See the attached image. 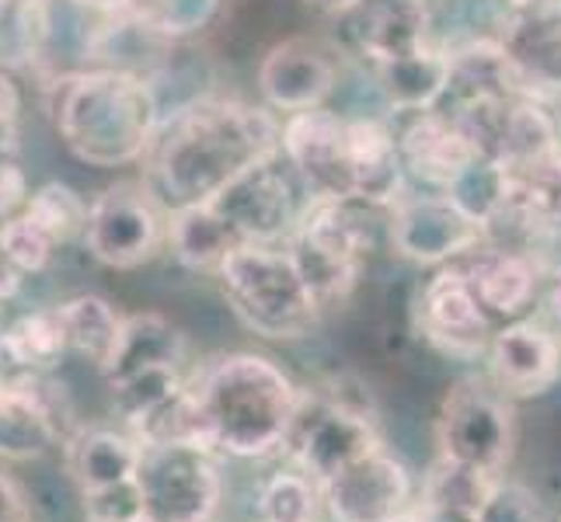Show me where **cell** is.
<instances>
[{
	"label": "cell",
	"mask_w": 561,
	"mask_h": 522,
	"mask_svg": "<svg viewBox=\"0 0 561 522\" xmlns=\"http://www.w3.org/2000/svg\"><path fill=\"white\" fill-rule=\"evenodd\" d=\"M383 102L394 112H430L439 108L450 88V56L433 46L394 56L374 67Z\"/></svg>",
	"instance_id": "24"
},
{
	"label": "cell",
	"mask_w": 561,
	"mask_h": 522,
	"mask_svg": "<svg viewBox=\"0 0 561 522\" xmlns=\"http://www.w3.org/2000/svg\"><path fill=\"white\" fill-rule=\"evenodd\" d=\"M513 8H527V4H537V0H510Z\"/></svg>",
	"instance_id": "42"
},
{
	"label": "cell",
	"mask_w": 561,
	"mask_h": 522,
	"mask_svg": "<svg viewBox=\"0 0 561 522\" xmlns=\"http://www.w3.org/2000/svg\"><path fill=\"white\" fill-rule=\"evenodd\" d=\"M513 84L530 98H561V8L551 0L516 8L499 32Z\"/></svg>",
	"instance_id": "16"
},
{
	"label": "cell",
	"mask_w": 561,
	"mask_h": 522,
	"mask_svg": "<svg viewBox=\"0 0 561 522\" xmlns=\"http://www.w3.org/2000/svg\"><path fill=\"white\" fill-rule=\"evenodd\" d=\"M140 456H144V442L126 425L123 429H112V425H81L64 442V467L81 495L137 480Z\"/></svg>",
	"instance_id": "20"
},
{
	"label": "cell",
	"mask_w": 561,
	"mask_h": 522,
	"mask_svg": "<svg viewBox=\"0 0 561 522\" xmlns=\"http://www.w3.org/2000/svg\"><path fill=\"white\" fill-rule=\"evenodd\" d=\"M422 522H478V515H468V512H447V509H422L415 506Z\"/></svg>",
	"instance_id": "38"
},
{
	"label": "cell",
	"mask_w": 561,
	"mask_h": 522,
	"mask_svg": "<svg viewBox=\"0 0 561 522\" xmlns=\"http://www.w3.org/2000/svg\"><path fill=\"white\" fill-rule=\"evenodd\" d=\"M81 509L88 522H133L144 515V495L137 480H126V485L81 495Z\"/></svg>",
	"instance_id": "35"
},
{
	"label": "cell",
	"mask_w": 561,
	"mask_h": 522,
	"mask_svg": "<svg viewBox=\"0 0 561 522\" xmlns=\"http://www.w3.org/2000/svg\"><path fill=\"white\" fill-rule=\"evenodd\" d=\"M67 418V401L49 373L0 380V460L32 463L49 456L73 432Z\"/></svg>",
	"instance_id": "13"
},
{
	"label": "cell",
	"mask_w": 561,
	"mask_h": 522,
	"mask_svg": "<svg viewBox=\"0 0 561 522\" xmlns=\"http://www.w3.org/2000/svg\"><path fill=\"white\" fill-rule=\"evenodd\" d=\"M220 453L196 442H144L137 485L153 522H213L224 506Z\"/></svg>",
	"instance_id": "8"
},
{
	"label": "cell",
	"mask_w": 561,
	"mask_h": 522,
	"mask_svg": "<svg viewBox=\"0 0 561 522\" xmlns=\"http://www.w3.org/2000/svg\"><path fill=\"white\" fill-rule=\"evenodd\" d=\"M18 279H22V276H18L14 268H8L4 262H0V311H4V306H8V300L14 297V289H18Z\"/></svg>",
	"instance_id": "39"
},
{
	"label": "cell",
	"mask_w": 561,
	"mask_h": 522,
	"mask_svg": "<svg viewBox=\"0 0 561 522\" xmlns=\"http://www.w3.org/2000/svg\"><path fill=\"white\" fill-rule=\"evenodd\" d=\"M398 147H401L404 171H409L412 178L433 185L436 192L447 188L457 174L478 158L471 140L463 137V129L457 126V119L443 108L415 112L412 123L404 126V132L398 137Z\"/></svg>",
	"instance_id": "21"
},
{
	"label": "cell",
	"mask_w": 561,
	"mask_h": 522,
	"mask_svg": "<svg viewBox=\"0 0 561 522\" xmlns=\"http://www.w3.org/2000/svg\"><path fill=\"white\" fill-rule=\"evenodd\" d=\"M283 147V123L273 112L234 98H199L161 123L147 153V185L168 212L217 196L255 161Z\"/></svg>",
	"instance_id": "1"
},
{
	"label": "cell",
	"mask_w": 561,
	"mask_h": 522,
	"mask_svg": "<svg viewBox=\"0 0 561 522\" xmlns=\"http://www.w3.org/2000/svg\"><path fill=\"white\" fill-rule=\"evenodd\" d=\"M304 192L307 188L300 174L279 147L199 206L224 244L238 251L244 244H283L294 237L304 209L311 202L304 199Z\"/></svg>",
	"instance_id": "5"
},
{
	"label": "cell",
	"mask_w": 561,
	"mask_h": 522,
	"mask_svg": "<svg viewBox=\"0 0 561 522\" xmlns=\"http://www.w3.org/2000/svg\"><path fill=\"white\" fill-rule=\"evenodd\" d=\"M88 206L70 185L64 182H46L38 185L28 202H25V217H32L46 234L56 241V247H64L77 237H84V227H88Z\"/></svg>",
	"instance_id": "31"
},
{
	"label": "cell",
	"mask_w": 561,
	"mask_h": 522,
	"mask_svg": "<svg viewBox=\"0 0 561 522\" xmlns=\"http://www.w3.org/2000/svg\"><path fill=\"white\" fill-rule=\"evenodd\" d=\"M443 196H447L460 212H468L474 223L489 230L492 223L506 217L510 167L499 161H489V158H474L447 188H443Z\"/></svg>",
	"instance_id": "29"
},
{
	"label": "cell",
	"mask_w": 561,
	"mask_h": 522,
	"mask_svg": "<svg viewBox=\"0 0 561 522\" xmlns=\"http://www.w3.org/2000/svg\"><path fill=\"white\" fill-rule=\"evenodd\" d=\"M161 102L147 77L102 67L60 84L56 132L77 161L91 167H126L144 161L161 132Z\"/></svg>",
	"instance_id": "3"
},
{
	"label": "cell",
	"mask_w": 561,
	"mask_h": 522,
	"mask_svg": "<svg viewBox=\"0 0 561 522\" xmlns=\"http://www.w3.org/2000/svg\"><path fill=\"white\" fill-rule=\"evenodd\" d=\"M171 212L144 182H115L91 199L84 247L88 255L105 268H140L153 262L168 247Z\"/></svg>",
	"instance_id": "7"
},
{
	"label": "cell",
	"mask_w": 561,
	"mask_h": 522,
	"mask_svg": "<svg viewBox=\"0 0 561 522\" xmlns=\"http://www.w3.org/2000/svg\"><path fill=\"white\" fill-rule=\"evenodd\" d=\"M485 356L492 383L506 397H540L561 376V338L537 317L495 327Z\"/></svg>",
	"instance_id": "17"
},
{
	"label": "cell",
	"mask_w": 561,
	"mask_h": 522,
	"mask_svg": "<svg viewBox=\"0 0 561 522\" xmlns=\"http://www.w3.org/2000/svg\"><path fill=\"white\" fill-rule=\"evenodd\" d=\"M53 311H56V321H60L67 356H81L102 373V366L112 359L115 345H119L126 317L115 311L105 297H94V293L70 297L64 303H56Z\"/></svg>",
	"instance_id": "27"
},
{
	"label": "cell",
	"mask_w": 561,
	"mask_h": 522,
	"mask_svg": "<svg viewBox=\"0 0 561 522\" xmlns=\"http://www.w3.org/2000/svg\"><path fill=\"white\" fill-rule=\"evenodd\" d=\"M439 456L502 474L516 446V411L510 397L485 380H457L436 418Z\"/></svg>",
	"instance_id": "10"
},
{
	"label": "cell",
	"mask_w": 561,
	"mask_h": 522,
	"mask_svg": "<svg viewBox=\"0 0 561 522\" xmlns=\"http://www.w3.org/2000/svg\"><path fill=\"white\" fill-rule=\"evenodd\" d=\"M321 501L332 522H391L415 509V480L394 453L380 446L321 485Z\"/></svg>",
	"instance_id": "14"
},
{
	"label": "cell",
	"mask_w": 561,
	"mask_h": 522,
	"mask_svg": "<svg viewBox=\"0 0 561 522\" xmlns=\"http://www.w3.org/2000/svg\"><path fill=\"white\" fill-rule=\"evenodd\" d=\"M307 4L318 11H328V14H350L363 4V0H307Z\"/></svg>",
	"instance_id": "40"
},
{
	"label": "cell",
	"mask_w": 561,
	"mask_h": 522,
	"mask_svg": "<svg viewBox=\"0 0 561 522\" xmlns=\"http://www.w3.org/2000/svg\"><path fill=\"white\" fill-rule=\"evenodd\" d=\"M0 522H35V509L25 485L4 467H0Z\"/></svg>",
	"instance_id": "36"
},
{
	"label": "cell",
	"mask_w": 561,
	"mask_h": 522,
	"mask_svg": "<svg viewBox=\"0 0 561 522\" xmlns=\"http://www.w3.org/2000/svg\"><path fill=\"white\" fill-rule=\"evenodd\" d=\"M419 327L425 341H433L439 352L478 359L489 352L495 321L474 297V289L457 262L439 265L436 276L422 286L419 297Z\"/></svg>",
	"instance_id": "15"
},
{
	"label": "cell",
	"mask_w": 561,
	"mask_h": 522,
	"mask_svg": "<svg viewBox=\"0 0 561 522\" xmlns=\"http://www.w3.org/2000/svg\"><path fill=\"white\" fill-rule=\"evenodd\" d=\"M60 359H67V345L53 306L22 314L8 327H0V380L43 376Z\"/></svg>",
	"instance_id": "26"
},
{
	"label": "cell",
	"mask_w": 561,
	"mask_h": 522,
	"mask_svg": "<svg viewBox=\"0 0 561 522\" xmlns=\"http://www.w3.org/2000/svg\"><path fill=\"white\" fill-rule=\"evenodd\" d=\"M380 432L374 418L363 408H353L342 397L321 391H300V404L294 425H289L283 453L294 460V467L304 471L318 488L328 485L335 474L353 467L366 453L380 450Z\"/></svg>",
	"instance_id": "9"
},
{
	"label": "cell",
	"mask_w": 561,
	"mask_h": 522,
	"mask_svg": "<svg viewBox=\"0 0 561 522\" xmlns=\"http://www.w3.org/2000/svg\"><path fill=\"white\" fill-rule=\"evenodd\" d=\"M502 220L527 227L534 234L561 230V150L510 167V196Z\"/></svg>",
	"instance_id": "25"
},
{
	"label": "cell",
	"mask_w": 561,
	"mask_h": 522,
	"mask_svg": "<svg viewBox=\"0 0 561 522\" xmlns=\"http://www.w3.org/2000/svg\"><path fill=\"white\" fill-rule=\"evenodd\" d=\"M350 14L356 22V43L370 67L430 46L425 43V28H430L425 0H363Z\"/></svg>",
	"instance_id": "23"
},
{
	"label": "cell",
	"mask_w": 561,
	"mask_h": 522,
	"mask_svg": "<svg viewBox=\"0 0 561 522\" xmlns=\"http://www.w3.org/2000/svg\"><path fill=\"white\" fill-rule=\"evenodd\" d=\"M56 251H60L56 241L32 217H25V212H18V217L8 220V227L0 230V262L14 268L18 276L46 272Z\"/></svg>",
	"instance_id": "33"
},
{
	"label": "cell",
	"mask_w": 561,
	"mask_h": 522,
	"mask_svg": "<svg viewBox=\"0 0 561 522\" xmlns=\"http://www.w3.org/2000/svg\"><path fill=\"white\" fill-rule=\"evenodd\" d=\"M339 84V67L332 53L311 38H286L268 49L259 67V91L276 112H311L321 108Z\"/></svg>",
	"instance_id": "18"
},
{
	"label": "cell",
	"mask_w": 561,
	"mask_h": 522,
	"mask_svg": "<svg viewBox=\"0 0 561 522\" xmlns=\"http://www.w3.org/2000/svg\"><path fill=\"white\" fill-rule=\"evenodd\" d=\"M387 234L401 258L415 265H450L485 244L489 230L436 192V196H401L387 209Z\"/></svg>",
	"instance_id": "12"
},
{
	"label": "cell",
	"mask_w": 561,
	"mask_h": 522,
	"mask_svg": "<svg viewBox=\"0 0 561 522\" xmlns=\"http://www.w3.org/2000/svg\"><path fill=\"white\" fill-rule=\"evenodd\" d=\"M558 338H561V335H558Z\"/></svg>",
	"instance_id": "45"
},
{
	"label": "cell",
	"mask_w": 561,
	"mask_h": 522,
	"mask_svg": "<svg viewBox=\"0 0 561 522\" xmlns=\"http://www.w3.org/2000/svg\"><path fill=\"white\" fill-rule=\"evenodd\" d=\"M283 153L311 199H356L353 119L324 105L286 115Z\"/></svg>",
	"instance_id": "11"
},
{
	"label": "cell",
	"mask_w": 561,
	"mask_h": 522,
	"mask_svg": "<svg viewBox=\"0 0 561 522\" xmlns=\"http://www.w3.org/2000/svg\"><path fill=\"white\" fill-rule=\"evenodd\" d=\"M478 522H545V506L527 485L502 477L485 509L478 512Z\"/></svg>",
	"instance_id": "34"
},
{
	"label": "cell",
	"mask_w": 561,
	"mask_h": 522,
	"mask_svg": "<svg viewBox=\"0 0 561 522\" xmlns=\"http://www.w3.org/2000/svg\"><path fill=\"white\" fill-rule=\"evenodd\" d=\"M391 522H422V515H419V509H409V512H401V515L391 519Z\"/></svg>",
	"instance_id": "41"
},
{
	"label": "cell",
	"mask_w": 561,
	"mask_h": 522,
	"mask_svg": "<svg viewBox=\"0 0 561 522\" xmlns=\"http://www.w3.org/2000/svg\"><path fill=\"white\" fill-rule=\"evenodd\" d=\"M377 206L359 199H311L286 247L294 251L307 286L321 306L350 297L359 279V265L374 247Z\"/></svg>",
	"instance_id": "6"
},
{
	"label": "cell",
	"mask_w": 561,
	"mask_h": 522,
	"mask_svg": "<svg viewBox=\"0 0 561 522\" xmlns=\"http://www.w3.org/2000/svg\"><path fill=\"white\" fill-rule=\"evenodd\" d=\"M540 262L545 258L519 255V251H506V247H489V244H478L463 258H457L481 306L492 314V321L502 324L519 321L527 317V311H534L540 289Z\"/></svg>",
	"instance_id": "19"
},
{
	"label": "cell",
	"mask_w": 561,
	"mask_h": 522,
	"mask_svg": "<svg viewBox=\"0 0 561 522\" xmlns=\"http://www.w3.org/2000/svg\"><path fill=\"white\" fill-rule=\"evenodd\" d=\"M206 446L220 456L262 460L283 453L300 386L259 352H230L192 376Z\"/></svg>",
	"instance_id": "2"
},
{
	"label": "cell",
	"mask_w": 561,
	"mask_h": 522,
	"mask_svg": "<svg viewBox=\"0 0 561 522\" xmlns=\"http://www.w3.org/2000/svg\"><path fill=\"white\" fill-rule=\"evenodd\" d=\"M499 480H502V474H492V471L471 467V463H457V460L439 456L430 467V474L422 477V491L415 498V506L478 515L481 509H485V501L495 491Z\"/></svg>",
	"instance_id": "28"
},
{
	"label": "cell",
	"mask_w": 561,
	"mask_h": 522,
	"mask_svg": "<svg viewBox=\"0 0 561 522\" xmlns=\"http://www.w3.org/2000/svg\"><path fill=\"white\" fill-rule=\"evenodd\" d=\"M534 311L561 327V265L554 262H540V289H537V303ZM537 317V321H540Z\"/></svg>",
	"instance_id": "37"
},
{
	"label": "cell",
	"mask_w": 561,
	"mask_h": 522,
	"mask_svg": "<svg viewBox=\"0 0 561 522\" xmlns=\"http://www.w3.org/2000/svg\"><path fill=\"white\" fill-rule=\"evenodd\" d=\"M133 522H153V519H150V515L144 512V515H137V519H133Z\"/></svg>",
	"instance_id": "43"
},
{
	"label": "cell",
	"mask_w": 561,
	"mask_h": 522,
	"mask_svg": "<svg viewBox=\"0 0 561 522\" xmlns=\"http://www.w3.org/2000/svg\"><path fill=\"white\" fill-rule=\"evenodd\" d=\"M185 356H188V341L182 335V327H175L164 314L153 311L129 314L123 321L119 345H115L112 359L102 366V380L105 386H112L147 370H168V366L185 370Z\"/></svg>",
	"instance_id": "22"
},
{
	"label": "cell",
	"mask_w": 561,
	"mask_h": 522,
	"mask_svg": "<svg viewBox=\"0 0 561 522\" xmlns=\"http://www.w3.org/2000/svg\"><path fill=\"white\" fill-rule=\"evenodd\" d=\"M324 509L318 480L304 471H279L259 491V519L262 522H318Z\"/></svg>",
	"instance_id": "30"
},
{
	"label": "cell",
	"mask_w": 561,
	"mask_h": 522,
	"mask_svg": "<svg viewBox=\"0 0 561 522\" xmlns=\"http://www.w3.org/2000/svg\"><path fill=\"white\" fill-rule=\"evenodd\" d=\"M558 522H561V519H558Z\"/></svg>",
	"instance_id": "44"
},
{
	"label": "cell",
	"mask_w": 561,
	"mask_h": 522,
	"mask_svg": "<svg viewBox=\"0 0 561 522\" xmlns=\"http://www.w3.org/2000/svg\"><path fill=\"white\" fill-rule=\"evenodd\" d=\"M234 317L268 341H294L314 332L324 306L307 286L294 251L283 244H244L213 272Z\"/></svg>",
	"instance_id": "4"
},
{
	"label": "cell",
	"mask_w": 561,
	"mask_h": 522,
	"mask_svg": "<svg viewBox=\"0 0 561 522\" xmlns=\"http://www.w3.org/2000/svg\"><path fill=\"white\" fill-rule=\"evenodd\" d=\"M220 0H126V11L137 25H144L153 35L185 38L203 32Z\"/></svg>",
	"instance_id": "32"
}]
</instances>
